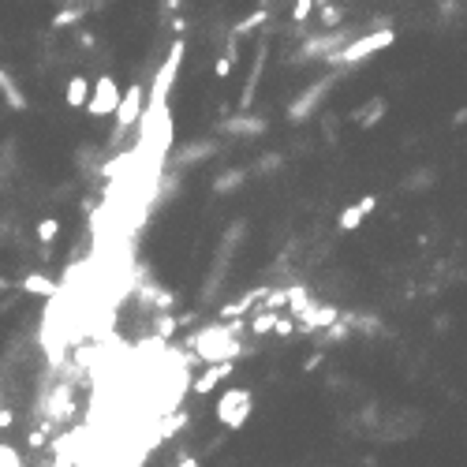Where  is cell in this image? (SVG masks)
Masks as SVG:
<instances>
[{
  "mask_svg": "<svg viewBox=\"0 0 467 467\" xmlns=\"http://www.w3.org/2000/svg\"><path fill=\"white\" fill-rule=\"evenodd\" d=\"M213 75H217V79H228V75H232V60L220 57V60L213 64Z\"/></svg>",
  "mask_w": 467,
  "mask_h": 467,
  "instance_id": "27",
  "label": "cell"
},
{
  "mask_svg": "<svg viewBox=\"0 0 467 467\" xmlns=\"http://www.w3.org/2000/svg\"><path fill=\"white\" fill-rule=\"evenodd\" d=\"M336 318H341V310H336L333 303H314L300 321H295V329H300V333H310V336H321Z\"/></svg>",
  "mask_w": 467,
  "mask_h": 467,
  "instance_id": "9",
  "label": "cell"
},
{
  "mask_svg": "<svg viewBox=\"0 0 467 467\" xmlns=\"http://www.w3.org/2000/svg\"><path fill=\"white\" fill-rule=\"evenodd\" d=\"M243 329H247V321H217V326H202L199 333H191L187 348L206 362V367L236 362L243 355V341H240Z\"/></svg>",
  "mask_w": 467,
  "mask_h": 467,
  "instance_id": "1",
  "label": "cell"
},
{
  "mask_svg": "<svg viewBox=\"0 0 467 467\" xmlns=\"http://www.w3.org/2000/svg\"><path fill=\"white\" fill-rule=\"evenodd\" d=\"M284 292H288V318H292V321H300L307 310L314 307V300H310L307 288H300V284H292V288H284Z\"/></svg>",
  "mask_w": 467,
  "mask_h": 467,
  "instance_id": "16",
  "label": "cell"
},
{
  "mask_svg": "<svg viewBox=\"0 0 467 467\" xmlns=\"http://www.w3.org/2000/svg\"><path fill=\"white\" fill-rule=\"evenodd\" d=\"M0 467H23V456L11 445H0Z\"/></svg>",
  "mask_w": 467,
  "mask_h": 467,
  "instance_id": "24",
  "label": "cell"
},
{
  "mask_svg": "<svg viewBox=\"0 0 467 467\" xmlns=\"http://www.w3.org/2000/svg\"><path fill=\"white\" fill-rule=\"evenodd\" d=\"M329 86H333V75H329V79H321V83H314V86H307L303 94H300V97H295L292 105H288V120H292V124H303V120H310V116L318 112L321 97L329 94Z\"/></svg>",
  "mask_w": 467,
  "mask_h": 467,
  "instance_id": "8",
  "label": "cell"
},
{
  "mask_svg": "<svg viewBox=\"0 0 467 467\" xmlns=\"http://www.w3.org/2000/svg\"><path fill=\"white\" fill-rule=\"evenodd\" d=\"M232 367H236V362H217V367H206L199 378L191 382L194 396H206V393H213L220 382H228V378H232Z\"/></svg>",
  "mask_w": 467,
  "mask_h": 467,
  "instance_id": "11",
  "label": "cell"
},
{
  "mask_svg": "<svg viewBox=\"0 0 467 467\" xmlns=\"http://www.w3.org/2000/svg\"><path fill=\"white\" fill-rule=\"evenodd\" d=\"M179 4H184V0H165V11H176Z\"/></svg>",
  "mask_w": 467,
  "mask_h": 467,
  "instance_id": "32",
  "label": "cell"
},
{
  "mask_svg": "<svg viewBox=\"0 0 467 467\" xmlns=\"http://www.w3.org/2000/svg\"><path fill=\"white\" fill-rule=\"evenodd\" d=\"M247 176H251V172H243V168H232V172L217 176V179H213V194H228V191L243 187V179H247Z\"/></svg>",
  "mask_w": 467,
  "mask_h": 467,
  "instance_id": "19",
  "label": "cell"
},
{
  "mask_svg": "<svg viewBox=\"0 0 467 467\" xmlns=\"http://www.w3.org/2000/svg\"><path fill=\"white\" fill-rule=\"evenodd\" d=\"M220 131L225 135H240V138H251V135H266L269 124L262 116H228L225 124H220Z\"/></svg>",
  "mask_w": 467,
  "mask_h": 467,
  "instance_id": "12",
  "label": "cell"
},
{
  "mask_svg": "<svg viewBox=\"0 0 467 467\" xmlns=\"http://www.w3.org/2000/svg\"><path fill=\"white\" fill-rule=\"evenodd\" d=\"M57 236H60V220H57V217L37 220V240H42V243H53Z\"/></svg>",
  "mask_w": 467,
  "mask_h": 467,
  "instance_id": "22",
  "label": "cell"
},
{
  "mask_svg": "<svg viewBox=\"0 0 467 467\" xmlns=\"http://www.w3.org/2000/svg\"><path fill=\"white\" fill-rule=\"evenodd\" d=\"M176 467H199V456H179Z\"/></svg>",
  "mask_w": 467,
  "mask_h": 467,
  "instance_id": "30",
  "label": "cell"
},
{
  "mask_svg": "<svg viewBox=\"0 0 467 467\" xmlns=\"http://www.w3.org/2000/svg\"><path fill=\"white\" fill-rule=\"evenodd\" d=\"M120 86H116L112 75H101V79L90 86V101H86V112L90 116H116L120 109Z\"/></svg>",
  "mask_w": 467,
  "mask_h": 467,
  "instance_id": "6",
  "label": "cell"
},
{
  "mask_svg": "<svg viewBox=\"0 0 467 467\" xmlns=\"http://www.w3.org/2000/svg\"><path fill=\"white\" fill-rule=\"evenodd\" d=\"M396 42V30H389V27H378V30H367V34H359L352 37L341 53L329 57L333 64H344V68H352V64H362V60H370V57H378L382 49H389Z\"/></svg>",
  "mask_w": 467,
  "mask_h": 467,
  "instance_id": "4",
  "label": "cell"
},
{
  "mask_svg": "<svg viewBox=\"0 0 467 467\" xmlns=\"http://www.w3.org/2000/svg\"><path fill=\"white\" fill-rule=\"evenodd\" d=\"M243 228H247V220H236L225 236H220V247H217V254H213V269H210V277H206V295H210L213 288H217V280H225V273H228V262H232V254H236V247H240V240H243Z\"/></svg>",
  "mask_w": 467,
  "mask_h": 467,
  "instance_id": "5",
  "label": "cell"
},
{
  "mask_svg": "<svg viewBox=\"0 0 467 467\" xmlns=\"http://www.w3.org/2000/svg\"><path fill=\"white\" fill-rule=\"evenodd\" d=\"M273 333H277V336H292V333H295V321H292L288 314H280V321H277Z\"/></svg>",
  "mask_w": 467,
  "mask_h": 467,
  "instance_id": "26",
  "label": "cell"
},
{
  "mask_svg": "<svg viewBox=\"0 0 467 467\" xmlns=\"http://www.w3.org/2000/svg\"><path fill=\"white\" fill-rule=\"evenodd\" d=\"M251 411H254V393L251 389H243V385H228L225 393L217 396V422L225 426V430H240V426H247L251 419Z\"/></svg>",
  "mask_w": 467,
  "mask_h": 467,
  "instance_id": "3",
  "label": "cell"
},
{
  "mask_svg": "<svg viewBox=\"0 0 467 467\" xmlns=\"http://www.w3.org/2000/svg\"><path fill=\"white\" fill-rule=\"evenodd\" d=\"M314 4H318V0H295V4H292V19H295V23H303L310 11H314Z\"/></svg>",
  "mask_w": 467,
  "mask_h": 467,
  "instance_id": "25",
  "label": "cell"
},
{
  "mask_svg": "<svg viewBox=\"0 0 467 467\" xmlns=\"http://www.w3.org/2000/svg\"><path fill=\"white\" fill-rule=\"evenodd\" d=\"M452 124H467V109H460L456 116H452Z\"/></svg>",
  "mask_w": 467,
  "mask_h": 467,
  "instance_id": "31",
  "label": "cell"
},
{
  "mask_svg": "<svg viewBox=\"0 0 467 467\" xmlns=\"http://www.w3.org/2000/svg\"><path fill=\"white\" fill-rule=\"evenodd\" d=\"M0 94H4V97H8L16 109H27V97H23V94H19V86H16V83H11L8 75H4V68H0Z\"/></svg>",
  "mask_w": 467,
  "mask_h": 467,
  "instance_id": "20",
  "label": "cell"
},
{
  "mask_svg": "<svg viewBox=\"0 0 467 467\" xmlns=\"http://www.w3.org/2000/svg\"><path fill=\"white\" fill-rule=\"evenodd\" d=\"M385 112H389V97H370L367 105H359L355 112H352V124L355 127H378L382 120H385Z\"/></svg>",
  "mask_w": 467,
  "mask_h": 467,
  "instance_id": "14",
  "label": "cell"
},
{
  "mask_svg": "<svg viewBox=\"0 0 467 467\" xmlns=\"http://www.w3.org/2000/svg\"><path fill=\"white\" fill-rule=\"evenodd\" d=\"M23 292H27V295H45V300H57L60 284L49 280L45 273H27V277H23Z\"/></svg>",
  "mask_w": 467,
  "mask_h": 467,
  "instance_id": "15",
  "label": "cell"
},
{
  "mask_svg": "<svg viewBox=\"0 0 467 467\" xmlns=\"http://www.w3.org/2000/svg\"><path fill=\"white\" fill-rule=\"evenodd\" d=\"M220 146H217V142H210V138H202V142H187V146H179L176 150V168H187V165H202L206 158H213V153H217Z\"/></svg>",
  "mask_w": 467,
  "mask_h": 467,
  "instance_id": "13",
  "label": "cell"
},
{
  "mask_svg": "<svg viewBox=\"0 0 467 467\" xmlns=\"http://www.w3.org/2000/svg\"><path fill=\"white\" fill-rule=\"evenodd\" d=\"M374 210H378V199H374V194H362L359 202H352L348 210H341V217H336V228H341V232H355Z\"/></svg>",
  "mask_w": 467,
  "mask_h": 467,
  "instance_id": "10",
  "label": "cell"
},
{
  "mask_svg": "<svg viewBox=\"0 0 467 467\" xmlns=\"http://www.w3.org/2000/svg\"><path fill=\"white\" fill-rule=\"evenodd\" d=\"M179 64H184V37H176V42H172L165 64L158 68V75H153V86H150V97H146V109H142V112L158 116L168 105V94H172V83H176V75H179Z\"/></svg>",
  "mask_w": 467,
  "mask_h": 467,
  "instance_id": "2",
  "label": "cell"
},
{
  "mask_svg": "<svg viewBox=\"0 0 467 467\" xmlns=\"http://www.w3.org/2000/svg\"><path fill=\"white\" fill-rule=\"evenodd\" d=\"M75 19H79V11H60L53 23H57V27H68V23H75Z\"/></svg>",
  "mask_w": 467,
  "mask_h": 467,
  "instance_id": "28",
  "label": "cell"
},
{
  "mask_svg": "<svg viewBox=\"0 0 467 467\" xmlns=\"http://www.w3.org/2000/svg\"><path fill=\"white\" fill-rule=\"evenodd\" d=\"M142 109H146V90L131 83V90L120 97V109H116V138L127 135L142 120Z\"/></svg>",
  "mask_w": 467,
  "mask_h": 467,
  "instance_id": "7",
  "label": "cell"
},
{
  "mask_svg": "<svg viewBox=\"0 0 467 467\" xmlns=\"http://www.w3.org/2000/svg\"><path fill=\"white\" fill-rule=\"evenodd\" d=\"M426 184H434V168H419V172H415V179H408V184H404V191H419V187H426Z\"/></svg>",
  "mask_w": 467,
  "mask_h": 467,
  "instance_id": "23",
  "label": "cell"
},
{
  "mask_svg": "<svg viewBox=\"0 0 467 467\" xmlns=\"http://www.w3.org/2000/svg\"><path fill=\"white\" fill-rule=\"evenodd\" d=\"M64 97H68L71 109H86V101H90V83L83 79V75H71V79H68V90H64Z\"/></svg>",
  "mask_w": 467,
  "mask_h": 467,
  "instance_id": "17",
  "label": "cell"
},
{
  "mask_svg": "<svg viewBox=\"0 0 467 467\" xmlns=\"http://www.w3.org/2000/svg\"><path fill=\"white\" fill-rule=\"evenodd\" d=\"M11 422H16V415H11V411H0V430H4V426H11Z\"/></svg>",
  "mask_w": 467,
  "mask_h": 467,
  "instance_id": "29",
  "label": "cell"
},
{
  "mask_svg": "<svg viewBox=\"0 0 467 467\" xmlns=\"http://www.w3.org/2000/svg\"><path fill=\"white\" fill-rule=\"evenodd\" d=\"M277 321H280V314H273V310H262V314H254L247 321V329H251V336H269V333L277 329Z\"/></svg>",
  "mask_w": 467,
  "mask_h": 467,
  "instance_id": "18",
  "label": "cell"
},
{
  "mask_svg": "<svg viewBox=\"0 0 467 467\" xmlns=\"http://www.w3.org/2000/svg\"><path fill=\"white\" fill-rule=\"evenodd\" d=\"M266 19H269V11H266V8H262V11H254V16H247V19H240V23H236V30H232V37H243V34L258 30Z\"/></svg>",
  "mask_w": 467,
  "mask_h": 467,
  "instance_id": "21",
  "label": "cell"
}]
</instances>
